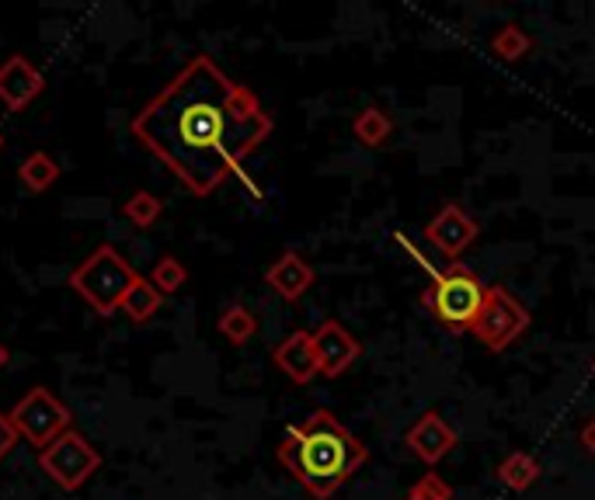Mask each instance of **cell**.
I'll list each match as a JSON object with an SVG mask.
<instances>
[{"instance_id":"cell-19","label":"cell","mask_w":595,"mask_h":500,"mask_svg":"<svg viewBox=\"0 0 595 500\" xmlns=\"http://www.w3.org/2000/svg\"><path fill=\"white\" fill-rule=\"evenodd\" d=\"M160 306H164V296L150 285V278L139 275V282L126 292V300H123L119 310H123L133 323H139V327H144V323H150V320L157 316Z\"/></svg>"},{"instance_id":"cell-7","label":"cell","mask_w":595,"mask_h":500,"mask_svg":"<svg viewBox=\"0 0 595 500\" xmlns=\"http://www.w3.org/2000/svg\"><path fill=\"white\" fill-rule=\"evenodd\" d=\"M11 421L18 434L28 445L46 449L49 441H56L64 431H70V406L46 386L28 390L14 406H11Z\"/></svg>"},{"instance_id":"cell-4","label":"cell","mask_w":595,"mask_h":500,"mask_svg":"<svg viewBox=\"0 0 595 500\" xmlns=\"http://www.w3.org/2000/svg\"><path fill=\"white\" fill-rule=\"evenodd\" d=\"M485 282L470 272L467 264H449L442 268L432 285L421 292V303L432 310L439 323H446L449 331H470L474 320L485 306Z\"/></svg>"},{"instance_id":"cell-13","label":"cell","mask_w":595,"mask_h":500,"mask_svg":"<svg viewBox=\"0 0 595 500\" xmlns=\"http://www.w3.org/2000/svg\"><path fill=\"white\" fill-rule=\"evenodd\" d=\"M272 362L282 375H290L296 386H306L321 375L318 351H314V334L310 331H293L286 341H279L272 347Z\"/></svg>"},{"instance_id":"cell-17","label":"cell","mask_w":595,"mask_h":500,"mask_svg":"<svg viewBox=\"0 0 595 500\" xmlns=\"http://www.w3.org/2000/svg\"><path fill=\"white\" fill-rule=\"evenodd\" d=\"M488 46H491V52L498 56L501 63H519L536 49V39L526 32L523 24H501Z\"/></svg>"},{"instance_id":"cell-14","label":"cell","mask_w":595,"mask_h":500,"mask_svg":"<svg viewBox=\"0 0 595 500\" xmlns=\"http://www.w3.org/2000/svg\"><path fill=\"white\" fill-rule=\"evenodd\" d=\"M352 136L365 146V150H383L387 139L393 136V119L380 105H370L352 119Z\"/></svg>"},{"instance_id":"cell-12","label":"cell","mask_w":595,"mask_h":500,"mask_svg":"<svg viewBox=\"0 0 595 500\" xmlns=\"http://www.w3.org/2000/svg\"><path fill=\"white\" fill-rule=\"evenodd\" d=\"M314 282H318V272L310 268V261L300 251L279 254L265 272V285L286 303H300L306 292L314 288Z\"/></svg>"},{"instance_id":"cell-22","label":"cell","mask_w":595,"mask_h":500,"mask_svg":"<svg viewBox=\"0 0 595 500\" xmlns=\"http://www.w3.org/2000/svg\"><path fill=\"white\" fill-rule=\"evenodd\" d=\"M401 500H457V497H452V487L439 473H425L404 490Z\"/></svg>"},{"instance_id":"cell-23","label":"cell","mask_w":595,"mask_h":500,"mask_svg":"<svg viewBox=\"0 0 595 500\" xmlns=\"http://www.w3.org/2000/svg\"><path fill=\"white\" fill-rule=\"evenodd\" d=\"M18 428H14V421H11V414H4L0 410V462H4L11 452H14V445H18Z\"/></svg>"},{"instance_id":"cell-6","label":"cell","mask_w":595,"mask_h":500,"mask_svg":"<svg viewBox=\"0 0 595 500\" xmlns=\"http://www.w3.org/2000/svg\"><path fill=\"white\" fill-rule=\"evenodd\" d=\"M98 465H101L98 449L74 428L64 431L56 441H49L46 449H39V469L67 493H74L88 483L98 473Z\"/></svg>"},{"instance_id":"cell-24","label":"cell","mask_w":595,"mask_h":500,"mask_svg":"<svg viewBox=\"0 0 595 500\" xmlns=\"http://www.w3.org/2000/svg\"><path fill=\"white\" fill-rule=\"evenodd\" d=\"M578 441H582L585 455H592V459H595V418H588V421L582 424V431H578Z\"/></svg>"},{"instance_id":"cell-10","label":"cell","mask_w":595,"mask_h":500,"mask_svg":"<svg viewBox=\"0 0 595 500\" xmlns=\"http://www.w3.org/2000/svg\"><path fill=\"white\" fill-rule=\"evenodd\" d=\"M314 351H318V365L324 379H342L362 355L359 337L338 320H324L314 331Z\"/></svg>"},{"instance_id":"cell-27","label":"cell","mask_w":595,"mask_h":500,"mask_svg":"<svg viewBox=\"0 0 595 500\" xmlns=\"http://www.w3.org/2000/svg\"><path fill=\"white\" fill-rule=\"evenodd\" d=\"M592 375H595V359H592Z\"/></svg>"},{"instance_id":"cell-21","label":"cell","mask_w":595,"mask_h":500,"mask_svg":"<svg viewBox=\"0 0 595 500\" xmlns=\"http://www.w3.org/2000/svg\"><path fill=\"white\" fill-rule=\"evenodd\" d=\"M188 282V272H185V264L172 254H164L157 264H154V272H150V285L160 292V296H175V292H182Z\"/></svg>"},{"instance_id":"cell-11","label":"cell","mask_w":595,"mask_h":500,"mask_svg":"<svg viewBox=\"0 0 595 500\" xmlns=\"http://www.w3.org/2000/svg\"><path fill=\"white\" fill-rule=\"evenodd\" d=\"M42 87H46L42 70L32 60H25L21 52L8 56V60L0 63V101H4L8 111H14V115L25 111L42 95Z\"/></svg>"},{"instance_id":"cell-3","label":"cell","mask_w":595,"mask_h":500,"mask_svg":"<svg viewBox=\"0 0 595 500\" xmlns=\"http://www.w3.org/2000/svg\"><path fill=\"white\" fill-rule=\"evenodd\" d=\"M139 282L136 268L133 264L116 251V247H95L88 257H84L77 268L70 272V288L77 292V296L88 303L95 313L101 316H111L119 313L126 292Z\"/></svg>"},{"instance_id":"cell-2","label":"cell","mask_w":595,"mask_h":500,"mask_svg":"<svg viewBox=\"0 0 595 500\" xmlns=\"http://www.w3.org/2000/svg\"><path fill=\"white\" fill-rule=\"evenodd\" d=\"M279 465L318 500H331L342 490L362 462L370 459V449L338 421L331 410H314L300 424H290L279 441Z\"/></svg>"},{"instance_id":"cell-20","label":"cell","mask_w":595,"mask_h":500,"mask_svg":"<svg viewBox=\"0 0 595 500\" xmlns=\"http://www.w3.org/2000/svg\"><path fill=\"white\" fill-rule=\"evenodd\" d=\"M160 213H164V202H160L157 195H150V192H136V195H129L126 205H123L126 223H133L136 229H150V226L160 219Z\"/></svg>"},{"instance_id":"cell-1","label":"cell","mask_w":595,"mask_h":500,"mask_svg":"<svg viewBox=\"0 0 595 500\" xmlns=\"http://www.w3.org/2000/svg\"><path fill=\"white\" fill-rule=\"evenodd\" d=\"M129 133L195 198H209L262 150L272 115L247 84L198 52L133 115Z\"/></svg>"},{"instance_id":"cell-16","label":"cell","mask_w":595,"mask_h":500,"mask_svg":"<svg viewBox=\"0 0 595 500\" xmlns=\"http://www.w3.org/2000/svg\"><path fill=\"white\" fill-rule=\"evenodd\" d=\"M540 473H544L540 462H536V455H529V452H513V455H505V459L498 462V469H495L498 483L508 487V490H516V493L529 490L536 480H540Z\"/></svg>"},{"instance_id":"cell-9","label":"cell","mask_w":595,"mask_h":500,"mask_svg":"<svg viewBox=\"0 0 595 500\" xmlns=\"http://www.w3.org/2000/svg\"><path fill=\"white\" fill-rule=\"evenodd\" d=\"M404 445H408V452H411L418 462L439 465L452 449L460 445V434H457V428H452V424L439 414V410H425V414L408 428Z\"/></svg>"},{"instance_id":"cell-8","label":"cell","mask_w":595,"mask_h":500,"mask_svg":"<svg viewBox=\"0 0 595 500\" xmlns=\"http://www.w3.org/2000/svg\"><path fill=\"white\" fill-rule=\"evenodd\" d=\"M477 233H480L477 219L457 202H446L442 209L425 223V241H429L449 264H460V257L477 241Z\"/></svg>"},{"instance_id":"cell-25","label":"cell","mask_w":595,"mask_h":500,"mask_svg":"<svg viewBox=\"0 0 595 500\" xmlns=\"http://www.w3.org/2000/svg\"><path fill=\"white\" fill-rule=\"evenodd\" d=\"M11 362V351H8V344L4 341H0V369H4Z\"/></svg>"},{"instance_id":"cell-26","label":"cell","mask_w":595,"mask_h":500,"mask_svg":"<svg viewBox=\"0 0 595 500\" xmlns=\"http://www.w3.org/2000/svg\"><path fill=\"white\" fill-rule=\"evenodd\" d=\"M0 150H4V133H0Z\"/></svg>"},{"instance_id":"cell-5","label":"cell","mask_w":595,"mask_h":500,"mask_svg":"<svg viewBox=\"0 0 595 500\" xmlns=\"http://www.w3.org/2000/svg\"><path fill=\"white\" fill-rule=\"evenodd\" d=\"M529 323H533L529 310L513 296V292L505 285H488L485 306H480L474 327L467 334H474L477 344H485L488 351H505L529 331Z\"/></svg>"},{"instance_id":"cell-15","label":"cell","mask_w":595,"mask_h":500,"mask_svg":"<svg viewBox=\"0 0 595 500\" xmlns=\"http://www.w3.org/2000/svg\"><path fill=\"white\" fill-rule=\"evenodd\" d=\"M60 164H56L49 154H42V150H36V154H28L25 157V164L18 167V185L28 192V195H42V192H49L56 182H60Z\"/></svg>"},{"instance_id":"cell-18","label":"cell","mask_w":595,"mask_h":500,"mask_svg":"<svg viewBox=\"0 0 595 500\" xmlns=\"http://www.w3.org/2000/svg\"><path fill=\"white\" fill-rule=\"evenodd\" d=\"M216 331L234 347H244L254 334H259V316H254L244 303H231L216 316Z\"/></svg>"}]
</instances>
